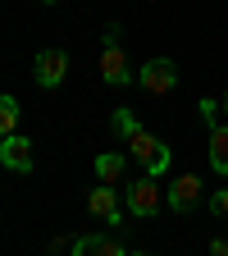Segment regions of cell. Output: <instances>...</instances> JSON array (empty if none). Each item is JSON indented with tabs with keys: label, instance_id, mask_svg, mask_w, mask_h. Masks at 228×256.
<instances>
[{
	"label": "cell",
	"instance_id": "7c38bea8",
	"mask_svg": "<svg viewBox=\"0 0 228 256\" xmlns=\"http://www.w3.org/2000/svg\"><path fill=\"white\" fill-rule=\"evenodd\" d=\"M210 170L215 174H228V124L210 128Z\"/></svg>",
	"mask_w": 228,
	"mask_h": 256
},
{
	"label": "cell",
	"instance_id": "9c48e42d",
	"mask_svg": "<svg viewBox=\"0 0 228 256\" xmlns=\"http://www.w3.org/2000/svg\"><path fill=\"white\" fill-rule=\"evenodd\" d=\"M87 210L96 215V220H105V224H123V210H119V197H114V188L110 183H96L91 188V197H87Z\"/></svg>",
	"mask_w": 228,
	"mask_h": 256
},
{
	"label": "cell",
	"instance_id": "d6986e66",
	"mask_svg": "<svg viewBox=\"0 0 228 256\" xmlns=\"http://www.w3.org/2000/svg\"><path fill=\"white\" fill-rule=\"evenodd\" d=\"M133 256H151V252H133Z\"/></svg>",
	"mask_w": 228,
	"mask_h": 256
},
{
	"label": "cell",
	"instance_id": "52a82bcc",
	"mask_svg": "<svg viewBox=\"0 0 228 256\" xmlns=\"http://www.w3.org/2000/svg\"><path fill=\"white\" fill-rule=\"evenodd\" d=\"M0 165L14 170V174H32V142H27L23 133L0 138Z\"/></svg>",
	"mask_w": 228,
	"mask_h": 256
},
{
	"label": "cell",
	"instance_id": "9a60e30c",
	"mask_svg": "<svg viewBox=\"0 0 228 256\" xmlns=\"http://www.w3.org/2000/svg\"><path fill=\"white\" fill-rule=\"evenodd\" d=\"M210 215H215V220H228V188L210 192Z\"/></svg>",
	"mask_w": 228,
	"mask_h": 256
},
{
	"label": "cell",
	"instance_id": "5b68a950",
	"mask_svg": "<svg viewBox=\"0 0 228 256\" xmlns=\"http://www.w3.org/2000/svg\"><path fill=\"white\" fill-rule=\"evenodd\" d=\"M32 74H37V82H41L46 92H55V87L64 82V74H69V55L55 50V46L37 50V60H32Z\"/></svg>",
	"mask_w": 228,
	"mask_h": 256
},
{
	"label": "cell",
	"instance_id": "6da1fadb",
	"mask_svg": "<svg viewBox=\"0 0 228 256\" xmlns=\"http://www.w3.org/2000/svg\"><path fill=\"white\" fill-rule=\"evenodd\" d=\"M128 156H133V160H137V165H142L151 178H160V174L169 170V146L160 142L155 133H146V128H142L133 142H128Z\"/></svg>",
	"mask_w": 228,
	"mask_h": 256
},
{
	"label": "cell",
	"instance_id": "5bb4252c",
	"mask_svg": "<svg viewBox=\"0 0 228 256\" xmlns=\"http://www.w3.org/2000/svg\"><path fill=\"white\" fill-rule=\"evenodd\" d=\"M197 110H201V124H206V128H219V119H224V101H210V96H206Z\"/></svg>",
	"mask_w": 228,
	"mask_h": 256
},
{
	"label": "cell",
	"instance_id": "30bf717a",
	"mask_svg": "<svg viewBox=\"0 0 228 256\" xmlns=\"http://www.w3.org/2000/svg\"><path fill=\"white\" fill-rule=\"evenodd\" d=\"M110 133L128 146V142H133L137 133H142V124H137V110H128V106H119L114 114H110Z\"/></svg>",
	"mask_w": 228,
	"mask_h": 256
},
{
	"label": "cell",
	"instance_id": "4fadbf2b",
	"mask_svg": "<svg viewBox=\"0 0 228 256\" xmlns=\"http://www.w3.org/2000/svg\"><path fill=\"white\" fill-rule=\"evenodd\" d=\"M18 101L14 96H0V138H9V133H18Z\"/></svg>",
	"mask_w": 228,
	"mask_h": 256
},
{
	"label": "cell",
	"instance_id": "8fae6325",
	"mask_svg": "<svg viewBox=\"0 0 228 256\" xmlns=\"http://www.w3.org/2000/svg\"><path fill=\"white\" fill-rule=\"evenodd\" d=\"M91 170H96V178H101V183H110V188H114V183H123L128 160H123L119 151H105V156H96V165H91Z\"/></svg>",
	"mask_w": 228,
	"mask_h": 256
},
{
	"label": "cell",
	"instance_id": "e0dca14e",
	"mask_svg": "<svg viewBox=\"0 0 228 256\" xmlns=\"http://www.w3.org/2000/svg\"><path fill=\"white\" fill-rule=\"evenodd\" d=\"M224 114H228V92H224Z\"/></svg>",
	"mask_w": 228,
	"mask_h": 256
},
{
	"label": "cell",
	"instance_id": "ac0fdd59",
	"mask_svg": "<svg viewBox=\"0 0 228 256\" xmlns=\"http://www.w3.org/2000/svg\"><path fill=\"white\" fill-rule=\"evenodd\" d=\"M41 5H59V0H41Z\"/></svg>",
	"mask_w": 228,
	"mask_h": 256
},
{
	"label": "cell",
	"instance_id": "3957f363",
	"mask_svg": "<svg viewBox=\"0 0 228 256\" xmlns=\"http://www.w3.org/2000/svg\"><path fill=\"white\" fill-rule=\"evenodd\" d=\"M137 87L151 92V96H169L178 87V64L174 60H146L137 69Z\"/></svg>",
	"mask_w": 228,
	"mask_h": 256
},
{
	"label": "cell",
	"instance_id": "2e32d148",
	"mask_svg": "<svg viewBox=\"0 0 228 256\" xmlns=\"http://www.w3.org/2000/svg\"><path fill=\"white\" fill-rule=\"evenodd\" d=\"M210 256H228V238H210Z\"/></svg>",
	"mask_w": 228,
	"mask_h": 256
},
{
	"label": "cell",
	"instance_id": "277c9868",
	"mask_svg": "<svg viewBox=\"0 0 228 256\" xmlns=\"http://www.w3.org/2000/svg\"><path fill=\"white\" fill-rule=\"evenodd\" d=\"M101 78H105L110 87H128V82H137V64L123 55L119 42H105V46H101Z\"/></svg>",
	"mask_w": 228,
	"mask_h": 256
},
{
	"label": "cell",
	"instance_id": "7a4b0ae2",
	"mask_svg": "<svg viewBox=\"0 0 228 256\" xmlns=\"http://www.w3.org/2000/svg\"><path fill=\"white\" fill-rule=\"evenodd\" d=\"M123 210L133 215V220H151L155 210H160V183L146 174V178H137V183H128L123 188Z\"/></svg>",
	"mask_w": 228,
	"mask_h": 256
},
{
	"label": "cell",
	"instance_id": "ba28073f",
	"mask_svg": "<svg viewBox=\"0 0 228 256\" xmlns=\"http://www.w3.org/2000/svg\"><path fill=\"white\" fill-rule=\"evenodd\" d=\"M69 256H133L119 238H101V234H82L69 242Z\"/></svg>",
	"mask_w": 228,
	"mask_h": 256
},
{
	"label": "cell",
	"instance_id": "8992f818",
	"mask_svg": "<svg viewBox=\"0 0 228 256\" xmlns=\"http://www.w3.org/2000/svg\"><path fill=\"white\" fill-rule=\"evenodd\" d=\"M201 192H206L201 174H178V178H174V188H169V210H174V215L197 210V206H201Z\"/></svg>",
	"mask_w": 228,
	"mask_h": 256
}]
</instances>
